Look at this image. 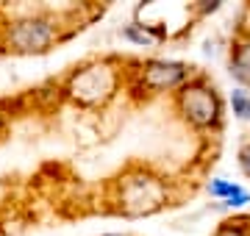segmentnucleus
Returning <instances> with one entry per match:
<instances>
[{
    "label": "nucleus",
    "mask_w": 250,
    "mask_h": 236,
    "mask_svg": "<svg viewBox=\"0 0 250 236\" xmlns=\"http://www.w3.org/2000/svg\"><path fill=\"white\" fill-rule=\"evenodd\" d=\"M128 89V61L117 56H95L75 64L59 83V95L83 111H100Z\"/></svg>",
    "instance_id": "obj_1"
},
{
    "label": "nucleus",
    "mask_w": 250,
    "mask_h": 236,
    "mask_svg": "<svg viewBox=\"0 0 250 236\" xmlns=\"http://www.w3.org/2000/svg\"><path fill=\"white\" fill-rule=\"evenodd\" d=\"M108 206L125 219L153 217L170 206V183L145 164H131L108 183Z\"/></svg>",
    "instance_id": "obj_2"
},
{
    "label": "nucleus",
    "mask_w": 250,
    "mask_h": 236,
    "mask_svg": "<svg viewBox=\"0 0 250 236\" xmlns=\"http://www.w3.org/2000/svg\"><path fill=\"white\" fill-rule=\"evenodd\" d=\"M67 22L56 11L36 9L0 22V50L11 56H42L67 39Z\"/></svg>",
    "instance_id": "obj_3"
},
{
    "label": "nucleus",
    "mask_w": 250,
    "mask_h": 236,
    "mask_svg": "<svg viewBox=\"0 0 250 236\" xmlns=\"http://www.w3.org/2000/svg\"><path fill=\"white\" fill-rule=\"evenodd\" d=\"M172 106L178 111V117L195 131H220L223 128L225 103L217 86L200 73H195L172 95Z\"/></svg>",
    "instance_id": "obj_4"
},
{
    "label": "nucleus",
    "mask_w": 250,
    "mask_h": 236,
    "mask_svg": "<svg viewBox=\"0 0 250 236\" xmlns=\"http://www.w3.org/2000/svg\"><path fill=\"white\" fill-rule=\"evenodd\" d=\"M195 75V67L178 59H139L128 61V92L136 98L175 95Z\"/></svg>",
    "instance_id": "obj_5"
},
{
    "label": "nucleus",
    "mask_w": 250,
    "mask_h": 236,
    "mask_svg": "<svg viewBox=\"0 0 250 236\" xmlns=\"http://www.w3.org/2000/svg\"><path fill=\"white\" fill-rule=\"evenodd\" d=\"M208 195L214 200H220L223 206L228 209H242V206H248L250 203V192L236 181H225V178H211L208 181Z\"/></svg>",
    "instance_id": "obj_6"
},
{
    "label": "nucleus",
    "mask_w": 250,
    "mask_h": 236,
    "mask_svg": "<svg viewBox=\"0 0 250 236\" xmlns=\"http://www.w3.org/2000/svg\"><path fill=\"white\" fill-rule=\"evenodd\" d=\"M228 73L231 78L242 83V89L250 86V34H239L231 45V59H228Z\"/></svg>",
    "instance_id": "obj_7"
},
{
    "label": "nucleus",
    "mask_w": 250,
    "mask_h": 236,
    "mask_svg": "<svg viewBox=\"0 0 250 236\" xmlns=\"http://www.w3.org/2000/svg\"><path fill=\"white\" fill-rule=\"evenodd\" d=\"M123 39L125 42H131V45L136 47H156L164 39V34H161L159 28H153L150 22H145V20H131L128 25H123Z\"/></svg>",
    "instance_id": "obj_8"
},
{
    "label": "nucleus",
    "mask_w": 250,
    "mask_h": 236,
    "mask_svg": "<svg viewBox=\"0 0 250 236\" xmlns=\"http://www.w3.org/2000/svg\"><path fill=\"white\" fill-rule=\"evenodd\" d=\"M231 111L236 119H250V92L236 86L231 92Z\"/></svg>",
    "instance_id": "obj_9"
},
{
    "label": "nucleus",
    "mask_w": 250,
    "mask_h": 236,
    "mask_svg": "<svg viewBox=\"0 0 250 236\" xmlns=\"http://www.w3.org/2000/svg\"><path fill=\"white\" fill-rule=\"evenodd\" d=\"M211 236H250V228L242 219H236V222H223Z\"/></svg>",
    "instance_id": "obj_10"
},
{
    "label": "nucleus",
    "mask_w": 250,
    "mask_h": 236,
    "mask_svg": "<svg viewBox=\"0 0 250 236\" xmlns=\"http://www.w3.org/2000/svg\"><path fill=\"white\" fill-rule=\"evenodd\" d=\"M239 170L250 178V142H245L239 150Z\"/></svg>",
    "instance_id": "obj_11"
},
{
    "label": "nucleus",
    "mask_w": 250,
    "mask_h": 236,
    "mask_svg": "<svg viewBox=\"0 0 250 236\" xmlns=\"http://www.w3.org/2000/svg\"><path fill=\"white\" fill-rule=\"evenodd\" d=\"M6 131H9V111L0 106V139L6 137Z\"/></svg>",
    "instance_id": "obj_12"
},
{
    "label": "nucleus",
    "mask_w": 250,
    "mask_h": 236,
    "mask_svg": "<svg viewBox=\"0 0 250 236\" xmlns=\"http://www.w3.org/2000/svg\"><path fill=\"white\" fill-rule=\"evenodd\" d=\"M100 236H128V234H100Z\"/></svg>",
    "instance_id": "obj_13"
},
{
    "label": "nucleus",
    "mask_w": 250,
    "mask_h": 236,
    "mask_svg": "<svg viewBox=\"0 0 250 236\" xmlns=\"http://www.w3.org/2000/svg\"><path fill=\"white\" fill-rule=\"evenodd\" d=\"M248 222H250V219H248ZM248 228H250V225H248Z\"/></svg>",
    "instance_id": "obj_14"
}]
</instances>
